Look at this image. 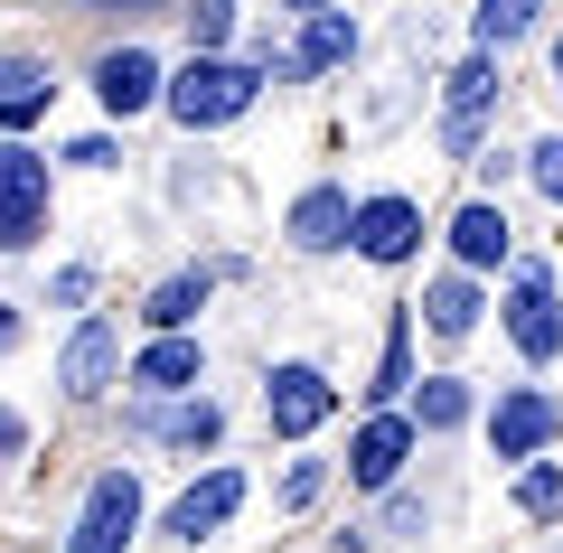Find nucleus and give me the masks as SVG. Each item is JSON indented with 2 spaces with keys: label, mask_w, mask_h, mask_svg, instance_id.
<instances>
[{
  "label": "nucleus",
  "mask_w": 563,
  "mask_h": 553,
  "mask_svg": "<svg viewBox=\"0 0 563 553\" xmlns=\"http://www.w3.org/2000/svg\"><path fill=\"white\" fill-rule=\"evenodd\" d=\"M132 516H141V478L132 469H103L95 497H85V516H76V534H66V553H122Z\"/></svg>",
  "instance_id": "obj_2"
},
{
  "label": "nucleus",
  "mask_w": 563,
  "mask_h": 553,
  "mask_svg": "<svg viewBox=\"0 0 563 553\" xmlns=\"http://www.w3.org/2000/svg\"><path fill=\"white\" fill-rule=\"evenodd\" d=\"M536 29V0H479V47H517Z\"/></svg>",
  "instance_id": "obj_19"
},
{
  "label": "nucleus",
  "mask_w": 563,
  "mask_h": 553,
  "mask_svg": "<svg viewBox=\"0 0 563 553\" xmlns=\"http://www.w3.org/2000/svg\"><path fill=\"white\" fill-rule=\"evenodd\" d=\"M422 422H432V432L470 422V385H461V376H432V385H422Z\"/></svg>",
  "instance_id": "obj_20"
},
{
  "label": "nucleus",
  "mask_w": 563,
  "mask_h": 553,
  "mask_svg": "<svg viewBox=\"0 0 563 553\" xmlns=\"http://www.w3.org/2000/svg\"><path fill=\"white\" fill-rule=\"evenodd\" d=\"M0 451H20V422H10V413H0Z\"/></svg>",
  "instance_id": "obj_29"
},
{
  "label": "nucleus",
  "mask_w": 563,
  "mask_h": 553,
  "mask_svg": "<svg viewBox=\"0 0 563 553\" xmlns=\"http://www.w3.org/2000/svg\"><path fill=\"white\" fill-rule=\"evenodd\" d=\"M103 376H113V319H85L57 356V385L66 395H103Z\"/></svg>",
  "instance_id": "obj_10"
},
{
  "label": "nucleus",
  "mask_w": 563,
  "mask_h": 553,
  "mask_svg": "<svg viewBox=\"0 0 563 553\" xmlns=\"http://www.w3.org/2000/svg\"><path fill=\"white\" fill-rule=\"evenodd\" d=\"M507 338H517L536 366H544V356H563V300H554V281H544L536 263H526L517 291H507Z\"/></svg>",
  "instance_id": "obj_4"
},
{
  "label": "nucleus",
  "mask_w": 563,
  "mask_h": 553,
  "mask_svg": "<svg viewBox=\"0 0 563 553\" xmlns=\"http://www.w3.org/2000/svg\"><path fill=\"white\" fill-rule=\"evenodd\" d=\"M329 403H339V395H329V376H320V366H282V376L263 385V422H273L282 441L320 432V422H329Z\"/></svg>",
  "instance_id": "obj_5"
},
{
  "label": "nucleus",
  "mask_w": 563,
  "mask_h": 553,
  "mask_svg": "<svg viewBox=\"0 0 563 553\" xmlns=\"http://www.w3.org/2000/svg\"><path fill=\"white\" fill-rule=\"evenodd\" d=\"M404 451H413V422L376 413V422H366V432H357V451H347V469H357V488H395Z\"/></svg>",
  "instance_id": "obj_9"
},
{
  "label": "nucleus",
  "mask_w": 563,
  "mask_h": 553,
  "mask_svg": "<svg viewBox=\"0 0 563 553\" xmlns=\"http://www.w3.org/2000/svg\"><path fill=\"white\" fill-rule=\"evenodd\" d=\"M207 310V273L198 281H161V291H151V319H161V329H179V319H198Z\"/></svg>",
  "instance_id": "obj_21"
},
{
  "label": "nucleus",
  "mask_w": 563,
  "mask_h": 553,
  "mask_svg": "<svg viewBox=\"0 0 563 553\" xmlns=\"http://www.w3.org/2000/svg\"><path fill=\"white\" fill-rule=\"evenodd\" d=\"M225 422H217V403H188V413H169V441H188V451H198V441H217Z\"/></svg>",
  "instance_id": "obj_24"
},
{
  "label": "nucleus",
  "mask_w": 563,
  "mask_h": 553,
  "mask_svg": "<svg viewBox=\"0 0 563 553\" xmlns=\"http://www.w3.org/2000/svg\"><path fill=\"white\" fill-rule=\"evenodd\" d=\"M517 507H526V516H554V507H563V469H554V460H536V469L517 478Z\"/></svg>",
  "instance_id": "obj_22"
},
{
  "label": "nucleus",
  "mask_w": 563,
  "mask_h": 553,
  "mask_svg": "<svg viewBox=\"0 0 563 553\" xmlns=\"http://www.w3.org/2000/svg\"><path fill=\"white\" fill-rule=\"evenodd\" d=\"M132 10H169V0H132Z\"/></svg>",
  "instance_id": "obj_32"
},
{
  "label": "nucleus",
  "mask_w": 563,
  "mask_h": 553,
  "mask_svg": "<svg viewBox=\"0 0 563 553\" xmlns=\"http://www.w3.org/2000/svg\"><path fill=\"white\" fill-rule=\"evenodd\" d=\"M47 95H57V85H47L38 57H0V122H38Z\"/></svg>",
  "instance_id": "obj_14"
},
{
  "label": "nucleus",
  "mask_w": 563,
  "mask_h": 553,
  "mask_svg": "<svg viewBox=\"0 0 563 553\" xmlns=\"http://www.w3.org/2000/svg\"><path fill=\"white\" fill-rule=\"evenodd\" d=\"M413 385V329L395 319V338H385V376H376V395H404Z\"/></svg>",
  "instance_id": "obj_23"
},
{
  "label": "nucleus",
  "mask_w": 563,
  "mask_h": 553,
  "mask_svg": "<svg viewBox=\"0 0 563 553\" xmlns=\"http://www.w3.org/2000/svg\"><path fill=\"white\" fill-rule=\"evenodd\" d=\"M422 319H432L442 338H470V329H479V291H470L461 273H442L432 291H422Z\"/></svg>",
  "instance_id": "obj_17"
},
{
  "label": "nucleus",
  "mask_w": 563,
  "mask_h": 553,
  "mask_svg": "<svg viewBox=\"0 0 563 553\" xmlns=\"http://www.w3.org/2000/svg\"><path fill=\"white\" fill-rule=\"evenodd\" d=\"M282 10H310V20H320V10H329V0H282Z\"/></svg>",
  "instance_id": "obj_30"
},
{
  "label": "nucleus",
  "mask_w": 563,
  "mask_h": 553,
  "mask_svg": "<svg viewBox=\"0 0 563 553\" xmlns=\"http://www.w3.org/2000/svg\"><path fill=\"white\" fill-rule=\"evenodd\" d=\"M95 95H103V103H113V113H141V103L161 95V66L141 57V47H113V57H103V66H95Z\"/></svg>",
  "instance_id": "obj_12"
},
{
  "label": "nucleus",
  "mask_w": 563,
  "mask_h": 553,
  "mask_svg": "<svg viewBox=\"0 0 563 553\" xmlns=\"http://www.w3.org/2000/svg\"><path fill=\"white\" fill-rule=\"evenodd\" d=\"M10 338H20V319H10V300H0V347H10Z\"/></svg>",
  "instance_id": "obj_28"
},
{
  "label": "nucleus",
  "mask_w": 563,
  "mask_h": 553,
  "mask_svg": "<svg viewBox=\"0 0 563 553\" xmlns=\"http://www.w3.org/2000/svg\"><path fill=\"white\" fill-rule=\"evenodd\" d=\"M357 235V207L339 198V188H310L301 207H291V244H301V254H329V244H347Z\"/></svg>",
  "instance_id": "obj_11"
},
{
  "label": "nucleus",
  "mask_w": 563,
  "mask_h": 553,
  "mask_svg": "<svg viewBox=\"0 0 563 553\" xmlns=\"http://www.w3.org/2000/svg\"><path fill=\"white\" fill-rule=\"evenodd\" d=\"M488 103H498V66H488V57H470L461 76H451V122H442V141H451V151H470V132H479V113H488Z\"/></svg>",
  "instance_id": "obj_13"
},
{
  "label": "nucleus",
  "mask_w": 563,
  "mask_h": 553,
  "mask_svg": "<svg viewBox=\"0 0 563 553\" xmlns=\"http://www.w3.org/2000/svg\"><path fill=\"white\" fill-rule=\"evenodd\" d=\"M451 254L461 263H507V217L498 207H461L451 217Z\"/></svg>",
  "instance_id": "obj_16"
},
{
  "label": "nucleus",
  "mask_w": 563,
  "mask_h": 553,
  "mask_svg": "<svg viewBox=\"0 0 563 553\" xmlns=\"http://www.w3.org/2000/svg\"><path fill=\"white\" fill-rule=\"evenodd\" d=\"M188 29H198V47H217L225 29H235V0H198V10H188Z\"/></svg>",
  "instance_id": "obj_25"
},
{
  "label": "nucleus",
  "mask_w": 563,
  "mask_h": 553,
  "mask_svg": "<svg viewBox=\"0 0 563 553\" xmlns=\"http://www.w3.org/2000/svg\"><path fill=\"white\" fill-rule=\"evenodd\" d=\"M536 188L563 207V141H536Z\"/></svg>",
  "instance_id": "obj_26"
},
{
  "label": "nucleus",
  "mask_w": 563,
  "mask_h": 553,
  "mask_svg": "<svg viewBox=\"0 0 563 553\" xmlns=\"http://www.w3.org/2000/svg\"><path fill=\"white\" fill-rule=\"evenodd\" d=\"M488 432H498V460H536L563 432V403L554 395H498V422Z\"/></svg>",
  "instance_id": "obj_7"
},
{
  "label": "nucleus",
  "mask_w": 563,
  "mask_h": 553,
  "mask_svg": "<svg viewBox=\"0 0 563 553\" xmlns=\"http://www.w3.org/2000/svg\"><path fill=\"white\" fill-rule=\"evenodd\" d=\"M310 497H320V460H301V469L282 478V507H310Z\"/></svg>",
  "instance_id": "obj_27"
},
{
  "label": "nucleus",
  "mask_w": 563,
  "mask_h": 553,
  "mask_svg": "<svg viewBox=\"0 0 563 553\" xmlns=\"http://www.w3.org/2000/svg\"><path fill=\"white\" fill-rule=\"evenodd\" d=\"M254 66H225V57H188L179 85H169V113L188 122V132H207V122H235L244 103H254Z\"/></svg>",
  "instance_id": "obj_1"
},
{
  "label": "nucleus",
  "mask_w": 563,
  "mask_h": 553,
  "mask_svg": "<svg viewBox=\"0 0 563 553\" xmlns=\"http://www.w3.org/2000/svg\"><path fill=\"white\" fill-rule=\"evenodd\" d=\"M422 244V207L413 198H366L357 207V254L366 263H404Z\"/></svg>",
  "instance_id": "obj_6"
},
{
  "label": "nucleus",
  "mask_w": 563,
  "mask_h": 553,
  "mask_svg": "<svg viewBox=\"0 0 563 553\" xmlns=\"http://www.w3.org/2000/svg\"><path fill=\"white\" fill-rule=\"evenodd\" d=\"M554 95H563V38H554Z\"/></svg>",
  "instance_id": "obj_31"
},
{
  "label": "nucleus",
  "mask_w": 563,
  "mask_h": 553,
  "mask_svg": "<svg viewBox=\"0 0 563 553\" xmlns=\"http://www.w3.org/2000/svg\"><path fill=\"white\" fill-rule=\"evenodd\" d=\"M347 57H357V29H347L339 10H320L310 38H301V76H310V66H347Z\"/></svg>",
  "instance_id": "obj_18"
},
{
  "label": "nucleus",
  "mask_w": 563,
  "mask_h": 553,
  "mask_svg": "<svg viewBox=\"0 0 563 553\" xmlns=\"http://www.w3.org/2000/svg\"><path fill=\"white\" fill-rule=\"evenodd\" d=\"M235 507H244V469H207L198 488H188L179 507H169V534H179V544H198V534H217Z\"/></svg>",
  "instance_id": "obj_8"
},
{
  "label": "nucleus",
  "mask_w": 563,
  "mask_h": 553,
  "mask_svg": "<svg viewBox=\"0 0 563 553\" xmlns=\"http://www.w3.org/2000/svg\"><path fill=\"white\" fill-rule=\"evenodd\" d=\"M132 385L141 395H188V385H198V347H188V338H161V347L132 366Z\"/></svg>",
  "instance_id": "obj_15"
},
{
  "label": "nucleus",
  "mask_w": 563,
  "mask_h": 553,
  "mask_svg": "<svg viewBox=\"0 0 563 553\" xmlns=\"http://www.w3.org/2000/svg\"><path fill=\"white\" fill-rule=\"evenodd\" d=\"M47 225V159L38 151H0V244H29Z\"/></svg>",
  "instance_id": "obj_3"
}]
</instances>
